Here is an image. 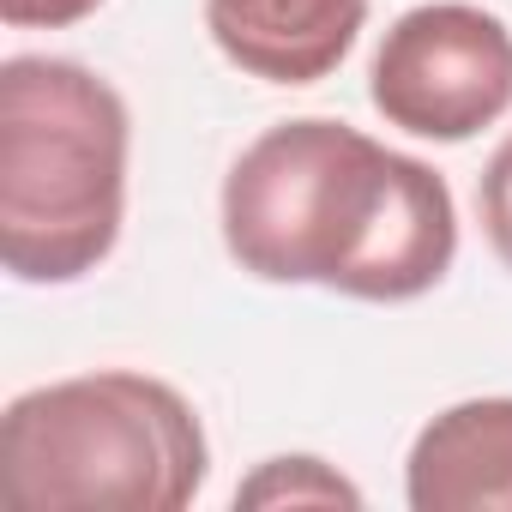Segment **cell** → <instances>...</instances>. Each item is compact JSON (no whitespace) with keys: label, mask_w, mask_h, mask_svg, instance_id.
I'll return each instance as SVG.
<instances>
[{"label":"cell","mask_w":512,"mask_h":512,"mask_svg":"<svg viewBox=\"0 0 512 512\" xmlns=\"http://www.w3.org/2000/svg\"><path fill=\"white\" fill-rule=\"evenodd\" d=\"M223 247L260 284H320L350 302H416L458 260L440 169L350 121L302 115L253 139L223 175Z\"/></svg>","instance_id":"6da1fadb"},{"label":"cell","mask_w":512,"mask_h":512,"mask_svg":"<svg viewBox=\"0 0 512 512\" xmlns=\"http://www.w3.org/2000/svg\"><path fill=\"white\" fill-rule=\"evenodd\" d=\"M133 121L121 91L61 55L0 67V266L19 284H79L127 223Z\"/></svg>","instance_id":"7a4b0ae2"},{"label":"cell","mask_w":512,"mask_h":512,"mask_svg":"<svg viewBox=\"0 0 512 512\" xmlns=\"http://www.w3.org/2000/svg\"><path fill=\"white\" fill-rule=\"evenodd\" d=\"M205 470V428L157 374H73L0 416V488L19 512H181Z\"/></svg>","instance_id":"3957f363"},{"label":"cell","mask_w":512,"mask_h":512,"mask_svg":"<svg viewBox=\"0 0 512 512\" xmlns=\"http://www.w3.org/2000/svg\"><path fill=\"white\" fill-rule=\"evenodd\" d=\"M368 97L386 127L464 145L512 109V31L470 0L410 7L374 49Z\"/></svg>","instance_id":"277c9868"},{"label":"cell","mask_w":512,"mask_h":512,"mask_svg":"<svg viewBox=\"0 0 512 512\" xmlns=\"http://www.w3.org/2000/svg\"><path fill=\"white\" fill-rule=\"evenodd\" d=\"M368 25V0H205V31L229 67L266 85H320Z\"/></svg>","instance_id":"5b68a950"},{"label":"cell","mask_w":512,"mask_h":512,"mask_svg":"<svg viewBox=\"0 0 512 512\" xmlns=\"http://www.w3.org/2000/svg\"><path fill=\"white\" fill-rule=\"evenodd\" d=\"M416 512H512V398H464L440 410L404 458Z\"/></svg>","instance_id":"8992f818"},{"label":"cell","mask_w":512,"mask_h":512,"mask_svg":"<svg viewBox=\"0 0 512 512\" xmlns=\"http://www.w3.org/2000/svg\"><path fill=\"white\" fill-rule=\"evenodd\" d=\"M235 506H362V488L338 476L326 458L290 452V458H266L253 470L235 488Z\"/></svg>","instance_id":"52a82bcc"},{"label":"cell","mask_w":512,"mask_h":512,"mask_svg":"<svg viewBox=\"0 0 512 512\" xmlns=\"http://www.w3.org/2000/svg\"><path fill=\"white\" fill-rule=\"evenodd\" d=\"M476 217H482V235L494 247V260L512 272V133L494 145V157L476 175Z\"/></svg>","instance_id":"ba28073f"},{"label":"cell","mask_w":512,"mask_h":512,"mask_svg":"<svg viewBox=\"0 0 512 512\" xmlns=\"http://www.w3.org/2000/svg\"><path fill=\"white\" fill-rule=\"evenodd\" d=\"M103 0H0V19L13 31H67L79 19H91Z\"/></svg>","instance_id":"9c48e42d"}]
</instances>
